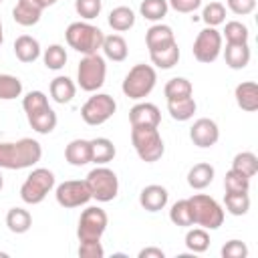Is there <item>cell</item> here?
Here are the masks:
<instances>
[{
	"label": "cell",
	"mask_w": 258,
	"mask_h": 258,
	"mask_svg": "<svg viewBox=\"0 0 258 258\" xmlns=\"http://www.w3.org/2000/svg\"><path fill=\"white\" fill-rule=\"evenodd\" d=\"M224 36H226V42H230V44H242V42H248L250 30L240 20H230V22H226Z\"/></svg>",
	"instance_id": "cell-39"
},
{
	"label": "cell",
	"mask_w": 258,
	"mask_h": 258,
	"mask_svg": "<svg viewBox=\"0 0 258 258\" xmlns=\"http://www.w3.org/2000/svg\"><path fill=\"white\" fill-rule=\"evenodd\" d=\"M232 169L242 171L248 177H254L258 173V157L252 151H240L232 159Z\"/></svg>",
	"instance_id": "cell-36"
},
{
	"label": "cell",
	"mask_w": 258,
	"mask_h": 258,
	"mask_svg": "<svg viewBox=\"0 0 258 258\" xmlns=\"http://www.w3.org/2000/svg\"><path fill=\"white\" fill-rule=\"evenodd\" d=\"M117 111V103L111 95L107 93H95L93 97H89L85 101V105L81 107V117L87 125L97 127L107 123Z\"/></svg>",
	"instance_id": "cell-9"
},
{
	"label": "cell",
	"mask_w": 258,
	"mask_h": 258,
	"mask_svg": "<svg viewBox=\"0 0 258 258\" xmlns=\"http://www.w3.org/2000/svg\"><path fill=\"white\" fill-rule=\"evenodd\" d=\"M42 157V145L36 139L22 137L18 141L0 143V169H26L38 163Z\"/></svg>",
	"instance_id": "cell-1"
},
{
	"label": "cell",
	"mask_w": 258,
	"mask_h": 258,
	"mask_svg": "<svg viewBox=\"0 0 258 258\" xmlns=\"http://www.w3.org/2000/svg\"><path fill=\"white\" fill-rule=\"evenodd\" d=\"M167 10H169L167 0H143L139 6L141 16L145 20H151V22H161L165 18Z\"/></svg>",
	"instance_id": "cell-34"
},
{
	"label": "cell",
	"mask_w": 258,
	"mask_h": 258,
	"mask_svg": "<svg viewBox=\"0 0 258 258\" xmlns=\"http://www.w3.org/2000/svg\"><path fill=\"white\" fill-rule=\"evenodd\" d=\"M214 175H216L214 165H210L206 161H200L187 171V183H189L191 189H206L214 181Z\"/></svg>",
	"instance_id": "cell-22"
},
{
	"label": "cell",
	"mask_w": 258,
	"mask_h": 258,
	"mask_svg": "<svg viewBox=\"0 0 258 258\" xmlns=\"http://www.w3.org/2000/svg\"><path fill=\"white\" fill-rule=\"evenodd\" d=\"M169 8H173L175 12H181V14H189L194 10H198L202 6V0H167Z\"/></svg>",
	"instance_id": "cell-47"
},
{
	"label": "cell",
	"mask_w": 258,
	"mask_h": 258,
	"mask_svg": "<svg viewBox=\"0 0 258 258\" xmlns=\"http://www.w3.org/2000/svg\"><path fill=\"white\" fill-rule=\"evenodd\" d=\"M224 58H226V64L232 71L246 69L248 62H250V46H248V42H242V44H230V42H226Z\"/></svg>",
	"instance_id": "cell-21"
},
{
	"label": "cell",
	"mask_w": 258,
	"mask_h": 258,
	"mask_svg": "<svg viewBox=\"0 0 258 258\" xmlns=\"http://www.w3.org/2000/svg\"><path fill=\"white\" fill-rule=\"evenodd\" d=\"M40 2L44 4V8H48V6H52V4L56 2V0H40Z\"/></svg>",
	"instance_id": "cell-49"
},
{
	"label": "cell",
	"mask_w": 258,
	"mask_h": 258,
	"mask_svg": "<svg viewBox=\"0 0 258 258\" xmlns=\"http://www.w3.org/2000/svg\"><path fill=\"white\" fill-rule=\"evenodd\" d=\"M129 123H131V127H159L161 113H159L157 105L141 101L129 109Z\"/></svg>",
	"instance_id": "cell-14"
},
{
	"label": "cell",
	"mask_w": 258,
	"mask_h": 258,
	"mask_svg": "<svg viewBox=\"0 0 258 258\" xmlns=\"http://www.w3.org/2000/svg\"><path fill=\"white\" fill-rule=\"evenodd\" d=\"M185 248L194 254H202L210 248V234L206 228H191L185 234Z\"/></svg>",
	"instance_id": "cell-33"
},
{
	"label": "cell",
	"mask_w": 258,
	"mask_h": 258,
	"mask_svg": "<svg viewBox=\"0 0 258 258\" xmlns=\"http://www.w3.org/2000/svg\"><path fill=\"white\" fill-rule=\"evenodd\" d=\"M234 97L242 111L254 113L258 109V85L254 81H244V83L236 85Z\"/></svg>",
	"instance_id": "cell-18"
},
{
	"label": "cell",
	"mask_w": 258,
	"mask_h": 258,
	"mask_svg": "<svg viewBox=\"0 0 258 258\" xmlns=\"http://www.w3.org/2000/svg\"><path fill=\"white\" fill-rule=\"evenodd\" d=\"M191 52H194L196 60H200L204 64L214 62L222 52V32H218L214 26L202 28L194 40Z\"/></svg>",
	"instance_id": "cell-11"
},
{
	"label": "cell",
	"mask_w": 258,
	"mask_h": 258,
	"mask_svg": "<svg viewBox=\"0 0 258 258\" xmlns=\"http://www.w3.org/2000/svg\"><path fill=\"white\" fill-rule=\"evenodd\" d=\"M0 2H2V0H0Z\"/></svg>",
	"instance_id": "cell-53"
},
{
	"label": "cell",
	"mask_w": 258,
	"mask_h": 258,
	"mask_svg": "<svg viewBox=\"0 0 258 258\" xmlns=\"http://www.w3.org/2000/svg\"><path fill=\"white\" fill-rule=\"evenodd\" d=\"M64 38L71 48L81 54H97L103 46V30L91 22H71L64 30Z\"/></svg>",
	"instance_id": "cell-2"
},
{
	"label": "cell",
	"mask_w": 258,
	"mask_h": 258,
	"mask_svg": "<svg viewBox=\"0 0 258 258\" xmlns=\"http://www.w3.org/2000/svg\"><path fill=\"white\" fill-rule=\"evenodd\" d=\"M191 91H194V87H191V83H189L185 77H173V79H169V81L165 83V87H163V95H165L167 101H171V99H181V97H189Z\"/></svg>",
	"instance_id": "cell-35"
},
{
	"label": "cell",
	"mask_w": 258,
	"mask_h": 258,
	"mask_svg": "<svg viewBox=\"0 0 258 258\" xmlns=\"http://www.w3.org/2000/svg\"><path fill=\"white\" fill-rule=\"evenodd\" d=\"M22 95V81L14 75H0V101H12Z\"/></svg>",
	"instance_id": "cell-38"
},
{
	"label": "cell",
	"mask_w": 258,
	"mask_h": 258,
	"mask_svg": "<svg viewBox=\"0 0 258 258\" xmlns=\"http://www.w3.org/2000/svg\"><path fill=\"white\" fill-rule=\"evenodd\" d=\"M87 185H89V191H91V198L101 202V204H107V202H113L119 194V179H117V173L105 165H99L95 169H91L87 173Z\"/></svg>",
	"instance_id": "cell-7"
},
{
	"label": "cell",
	"mask_w": 258,
	"mask_h": 258,
	"mask_svg": "<svg viewBox=\"0 0 258 258\" xmlns=\"http://www.w3.org/2000/svg\"><path fill=\"white\" fill-rule=\"evenodd\" d=\"M169 220H171L175 226H181V228L194 226V214H191L189 200H177V202L171 206V210H169Z\"/></svg>",
	"instance_id": "cell-32"
},
{
	"label": "cell",
	"mask_w": 258,
	"mask_h": 258,
	"mask_svg": "<svg viewBox=\"0 0 258 258\" xmlns=\"http://www.w3.org/2000/svg\"><path fill=\"white\" fill-rule=\"evenodd\" d=\"M202 20L206 22V26H218L226 20V6L222 2H210L204 6L202 10Z\"/></svg>",
	"instance_id": "cell-40"
},
{
	"label": "cell",
	"mask_w": 258,
	"mask_h": 258,
	"mask_svg": "<svg viewBox=\"0 0 258 258\" xmlns=\"http://www.w3.org/2000/svg\"><path fill=\"white\" fill-rule=\"evenodd\" d=\"M196 109H198V105H196V101H194L191 95L189 97L167 101V111H169L171 119H175V121H189L194 117Z\"/></svg>",
	"instance_id": "cell-27"
},
{
	"label": "cell",
	"mask_w": 258,
	"mask_h": 258,
	"mask_svg": "<svg viewBox=\"0 0 258 258\" xmlns=\"http://www.w3.org/2000/svg\"><path fill=\"white\" fill-rule=\"evenodd\" d=\"M2 187H4V177H2V171H0V191H2Z\"/></svg>",
	"instance_id": "cell-51"
},
{
	"label": "cell",
	"mask_w": 258,
	"mask_h": 258,
	"mask_svg": "<svg viewBox=\"0 0 258 258\" xmlns=\"http://www.w3.org/2000/svg\"><path fill=\"white\" fill-rule=\"evenodd\" d=\"M189 139L194 141V145H198L202 149H208V147L216 145L218 139H220L218 123L214 119H208V117L196 119L194 125L189 127Z\"/></svg>",
	"instance_id": "cell-13"
},
{
	"label": "cell",
	"mask_w": 258,
	"mask_h": 258,
	"mask_svg": "<svg viewBox=\"0 0 258 258\" xmlns=\"http://www.w3.org/2000/svg\"><path fill=\"white\" fill-rule=\"evenodd\" d=\"M79 256L81 258H103L105 250L101 246V240H89L79 244Z\"/></svg>",
	"instance_id": "cell-45"
},
{
	"label": "cell",
	"mask_w": 258,
	"mask_h": 258,
	"mask_svg": "<svg viewBox=\"0 0 258 258\" xmlns=\"http://www.w3.org/2000/svg\"><path fill=\"white\" fill-rule=\"evenodd\" d=\"M101 8H103V0H75V10L85 20L97 18L101 14Z\"/></svg>",
	"instance_id": "cell-43"
},
{
	"label": "cell",
	"mask_w": 258,
	"mask_h": 258,
	"mask_svg": "<svg viewBox=\"0 0 258 258\" xmlns=\"http://www.w3.org/2000/svg\"><path fill=\"white\" fill-rule=\"evenodd\" d=\"M64 159L75 167L91 163V139H73L64 147Z\"/></svg>",
	"instance_id": "cell-19"
},
{
	"label": "cell",
	"mask_w": 258,
	"mask_h": 258,
	"mask_svg": "<svg viewBox=\"0 0 258 258\" xmlns=\"http://www.w3.org/2000/svg\"><path fill=\"white\" fill-rule=\"evenodd\" d=\"M6 256H8L6 252H0V258H6Z\"/></svg>",
	"instance_id": "cell-52"
},
{
	"label": "cell",
	"mask_w": 258,
	"mask_h": 258,
	"mask_svg": "<svg viewBox=\"0 0 258 258\" xmlns=\"http://www.w3.org/2000/svg\"><path fill=\"white\" fill-rule=\"evenodd\" d=\"M155 83H157L155 69L151 64L139 62V64L131 67L129 73L125 75L121 91H123L125 97L133 99V101H141V99H145L155 89Z\"/></svg>",
	"instance_id": "cell-3"
},
{
	"label": "cell",
	"mask_w": 258,
	"mask_h": 258,
	"mask_svg": "<svg viewBox=\"0 0 258 258\" xmlns=\"http://www.w3.org/2000/svg\"><path fill=\"white\" fill-rule=\"evenodd\" d=\"M105 58L113 60V62H121L127 58V40L121 36V34H111V36H105L103 38V46H101Z\"/></svg>",
	"instance_id": "cell-24"
},
{
	"label": "cell",
	"mask_w": 258,
	"mask_h": 258,
	"mask_svg": "<svg viewBox=\"0 0 258 258\" xmlns=\"http://www.w3.org/2000/svg\"><path fill=\"white\" fill-rule=\"evenodd\" d=\"M42 10L44 4L40 0H18L12 10V18L20 26H34L40 20Z\"/></svg>",
	"instance_id": "cell-15"
},
{
	"label": "cell",
	"mask_w": 258,
	"mask_h": 258,
	"mask_svg": "<svg viewBox=\"0 0 258 258\" xmlns=\"http://www.w3.org/2000/svg\"><path fill=\"white\" fill-rule=\"evenodd\" d=\"M6 226L12 234H24L32 226V216L24 208H10L6 214Z\"/></svg>",
	"instance_id": "cell-29"
},
{
	"label": "cell",
	"mask_w": 258,
	"mask_h": 258,
	"mask_svg": "<svg viewBox=\"0 0 258 258\" xmlns=\"http://www.w3.org/2000/svg\"><path fill=\"white\" fill-rule=\"evenodd\" d=\"M167 200H169V194L159 183L145 185L141 189V194H139V204L147 212H159V210H163L167 206Z\"/></svg>",
	"instance_id": "cell-16"
},
{
	"label": "cell",
	"mask_w": 258,
	"mask_h": 258,
	"mask_svg": "<svg viewBox=\"0 0 258 258\" xmlns=\"http://www.w3.org/2000/svg\"><path fill=\"white\" fill-rule=\"evenodd\" d=\"M248 246L242 240H230L222 246V258H246Z\"/></svg>",
	"instance_id": "cell-44"
},
{
	"label": "cell",
	"mask_w": 258,
	"mask_h": 258,
	"mask_svg": "<svg viewBox=\"0 0 258 258\" xmlns=\"http://www.w3.org/2000/svg\"><path fill=\"white\" fill-rule=\"evenodd\" d=\"M187 200L194 214V226H200L206 230H218L224 224V210L212 196L194 194Z\"/></svg>",
	"instance_id": "cell-5"
},
{
	"label": "cell",
	"mask_w": 258,
	"mask_h": 258,
	"mask_svg": "<svg viewBox=\"0 0 258 258\" xmlns=\"http://www.w3.org/2000/svg\"><path fill=\"white\" fill-rule=\"evenodd\" d=\"M105 77H107V64L99 52L97 54H85L81 58L79 69H77V83L83 91L97 93L105 85Z\"/></svg>",
	"instance_id": "cell-8"
},
{
	"label": "cell",
	"mask_w": 258,
	"mask_h": 258,
	"mask_svg": "<svg viewBox=\"0 0 258 258\" xmlns=\"http://www.w3.org/2000/svg\"><path fill=\"white\" fill-rule=\"evenodd\" d=\"M46 107H50V105H48V97H46L42 91H30V93H26L24 99H22V109H24L26 115L38 113V111H42V109H46Z\"/></svg>",
	"instance_id": "cell-41"
},
{
	"label": "cell",
	"mask_w": 258,
	"mask_h": 258,
	"mask_svg": "<svg viewBox=\"0 0 258 258\" xmlns=\"http://www.w3.org/2000/svg\"><path fill=\"white\" fill-rule=\"evenodd\" d=\"M26 117H28V125H30L36 133H40V135L52 133L54 127H56V123H58L56 113H54L50 107H46V109H42V111H38V113L26 115Z\"/></svg>",
	"instance_id": "cell-26"
},
{
	"label": "cell",
	"mask_w": 258,
	"mask_h": 258,
	"mask_svg": "<svg viewBox=\"0 0 258 258\" xmlns=\"http://www.w3.org/2000/svg\"><path fill=\"white\" fill-rule=\"evenodd\" d=\"M226 4L238 16H246L256 10V0H226Z\"/></svg>",
	"instance_id": "cell-46"
},
{
	"label": "cell",
	"mask_w": 258,
	"mask_h": 258,
	"mask_svg": "<svg viewBox=\"0 0 258 258\" xmlns=\"http://www.w3.org/2000/svg\"><path fill=\"white\" fill-rule=\"evenodd\" d=\"M117 149L113 145L111 139L107 137H95L91 139V163H97V165H105L109 161H113Z\"/></svg>",
	"instance_id": "cell-25"
},
{
	"label": "cell",
	"mask_w": 258,
	"mask_h": 258,
	"mask_svg": "<svg viewBox=\"0 0 258 258\" xmlns=\"http://www.w3.org/2000/svg\"><path fill=\"white\" fill-rule=\"evenodd\" d=\"M109 26L117 32H125L129 28H133L135 24V12L129 6H117L109 12Z\"/></svg>",
	"instance_id": "cell-30"
},
{
	"label": "cell",
	"mask_w": 258,
	"mask_h": 258,
	"mask_svg": "<svg viewBox=\"0 0 258 258\" xmlns=\"http://www.w3.org/2000/svg\"><path fill=\"white\" fill-rule=\"evenodd\" d=\"M250 179L248 175H244L242 171L230 169L224 177V189L226 191H250Z\"/></svg>",
	"instance_id": "cell-42"
},
{
	"label": "cell",
	"mask_w": 258,
	"mask_h": 258,
	"mask_svg": "<svg viewBox=\"0 0 258 258\" xmlns=\"http://www.w3.org/2000/svg\"><path fill=\"white\" fill-rule=\"evenodd\" d=\"M175 42V36H173V30L171 26L167 24H161V22H155L153 26H149V30L145 32V44L151 50H157V48H163L167 44Z\"/></svg>",
	"instance_id": "cell-17"
},
{
	"label": "cell",
	"mask_w": 258,
	"mask_h": 258,
	"mask_svg": "<svg viewBox=\"0 0 258 258\" xmlns=\"http://www.w3.org/2000/svg\"><path fill=\"white\" fill-rule=\"evenodd\" d=\"M151 56V62L157 67V69H173L179 60V46L177 42H171L163 48H157V50H151L149 52Z\"/></svg>",
	"instance_id": "cell-28"
},
{
	"label": "cell",
	"mask_w": 258,
	"mask_h": 258,
	"mask_svg": "<svg viewBox=\"0 0 258 258\" xmlns=\"http://www.w3.org/2000/svg\"><path fill=\"white\" fill-rule=\"evenodd\" d=\"M54 198L56 204L62 208H81L93 200L85 179H69L58 183L54 189Z\"/></svg>",
	"instance_id": "cell-12"
},
{
	"label": "cell",
	"mask_w": 258,
	"mask_h": 258,
	"mask_svg": "<svg viewBox=\"0 0 258 258\" xmlns=\"http://www.w3.org/2000/svg\"><path fill=\"white\" fill-rule=\"evenodd\" d=\"M131 143L141 161L153 163L161 159L165 145L157 127H131Z\"/></svg>",
	"instance_id": "cell-4"
},
{
	"label": "cell",
	"mask_w": 258,
	"mask_h": 258,
	"mask_svg": "<svg viewBox=\"0 0 258 258\" xmlns=\"http://www.w3.org/2000/svg\"><path fill=\"white\" fill-rule=\"evenodd\" d=\"M67 50L62 44H50L48 48H44L42 52V60H44V67L50 69V71H60L64 64H67Z\"/></svg>",
	"instance_id": "cell-37"
},
{
	"label": "cell",
	"mask_w": 258,
	"mask_h": 258,
	"mask_svg": "<svg viewBox=\"0 0 258 258\" xmlns=\"http://www.w3.org/2000/svg\"><path fill=\"white\" fill-rule=\"evenodd\" d=\"M54 183H56V179H54V173L50 169L36 167V169H32L28 173V177L20 185V198H22L24 204L36 206L52 191Z\"/></svg>",
	"instance_id": "cell-6"
},
{
	"label": "cell",
	"mask_w": 258,
	"mask_h": 258,
	"mask_svg": "<svg viewBox=\"0 0 258 258\" xmlns=\"http://www.w3.org/2000/svg\"><path fill=\"white\" fill-rule=\"evenodd\" d=\"M14 54L20 62H34L40 56V42L30 34H20L14 40Z\"/></svg>",
	"instance_id": "cell-20"
},
{
	"label": "cell",
	"mask_w": 258,
	"mask_h": 258,
	"mask_svg": "<svg viewBox=\"0 0 258 258\" xmlns=\"http://www.w3.org/2000/svg\"><path fill=\"white\" fill-rule=\"evenodd\" d=\"M48 91H50V97H52L58 105H64V103H71V101H73V97H75V93H77V87H75V83H73L69 77L58 75V77H54V79L50 81Z\"/></svg>",
	"instance_id": "cell-23"
},
{
	"label": "cell",
	"mask_w": 258,
	"mask_h": 258,
	"mask_svg": "<svg viewBox=\"0 0 258 258\" xmlns=\"http://www.w3.org/2000/svg\"><path fill=\"white\" fill-rule=\"evenodd\" d=\"M107 224H109L107 212L99 206H89L87 210H83V214L79 218V228H77L79 242L101 240V236L107 230Z\"/></svg>",
	"instance_id": "cell-10"
},
{
	"label": "cell",
	"mask_w": 258,
	"mask_h": 258,
	"mask_svg": "<svg viewBox=\"0 0 258 258\" xmlns=\"http://www.w3.org/2000/svg\"><path fill=\"white\" fill-rule=\"evenodd\" d=\"M139 258H165V252L161 248H155V246H147L143 250H139L137 254Z\"/></svg>",
	"instance_id": "cell-48"
},
{
	"label": "cell",
	"mask_w": 258,
	"mask_h": 258,
	"mask_svg": "<svg viewBox=\"0 0 258 258\" xmlns=\"http://www.w3.org/2000/svg\"><path fill=\"white\" fill-rule=\"evenodd\" d=\"M224 206L232 216H244L250 210V196L248 191H226Z\"/></svg>",
	"instance_id": "cell-31"
},
{
	"label": "cell",
	"mask_w": 258,
	"mask_h": 258,
	"mask_svg": "<svg viewBox=\"0 0 258 258\" xmlns=\"http://www.w3.org/2000/svg\"><path fill=\"white\" fill-rule=\"evenodd\" d=\"M2 42H4V32H2V20H0V46H2Z\"/></svg>",
	"instance_id": "cell-50"
}]
</instances>
